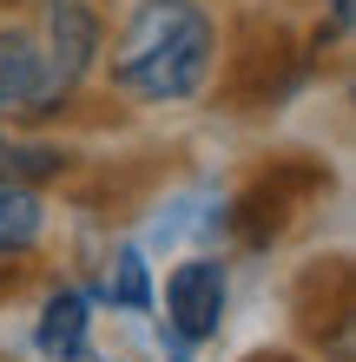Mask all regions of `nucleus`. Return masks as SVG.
I'll return each instance as SVG.
<instances>
[{
	"mask_svg": "<svg viewBox=\"0 0 356 362\" xmlns=\"http://www.w3.org/2000/svg\"><path fill=\"white\" fill-rule=\"evenodd\" d=\"M106 66L125 99L185 105L218 73V20L205 13V0H139Z\"/></svg>",
	"mask_w": 356,
	"mask_h": 362,
	"instance_id": "1",
	"label": "nucleus"
},
{
	"mask_svg": "<svg viewBox=\"0 0 356 362\" xmlns=\"http://www.w3.org/2000/svg\"><path fill=\"white\" fill-rule=\"evenodd\" d=\"M67 99H73V86L53 73V59H47L33 27H7L0 33V119L33 125V119H53Z\"/></svg>",
	"mask_w": 356,
	"mask_h": 362,
	"instance_id": "2",
	"label": "nucleus"
},
{
	"mask_svg": "<svg viewBox=\"0 0 356 362\" xmlns=\"http://www.w3.org/2000/svg\"><path fill=\"white\" fill-rule=\"evenodd\" d=\"M224 303H231V270L218 257H185L165 276V329L185 343H212L224 329Z\"/></svg>",
	"mask_w": 356,
	"mask_h": 362,
	"instance_id": "3",
	"label": "nucleus"
},
{
	"mask_svg": "<svg viewBox=\"0 0 356 362\" xmlns=\"http://www.w3.org/2000/svg\"><path fill=\"white\" fill-rule=\"evenodd\" d=\"M33 33H40V47H47L53 73L67 79V86H79V79L93 73V59H99V13L86 7V0H47Z\"/></svg>",
	"mask_w": 356,
	"mask_h": 362,
	"instance_id": "4",
	"label": "nucleus"
},
{
	"mask_svg": "<svg viewBox=\"0 0 356 362\" xmlns=\"http://www.w3.org/2000/svg\"><path fill=\"white\" fill-rule=\"evenodd\" d=\"M86 329H93V296L86 290H53L40 303V356L47 362H86Z\"/></svg>",
	"mask_w": 356,
	"mask_h": 362,
	"instance_id": "5",
	"label": "nucleus"
},
{
	"mask_svg": "<svg viewBox=\"0 0 356 362\" xmlns=\"http://www.w3.org/2000/svg\"><path fill=\"white\" fill-rule=\"evenodd\" d=\"M47 230V198L40 185H0V264L7 257H27Z\"/></svg>",
	"mask_w": 356,
	"mask_h": 362,
	"instance_id": "6",
	"label": "nucleus"
},
{
	"mask_svg": "<svg viewBox=\"0 0 356 362\" xmlns=\"http://www.w3.org/2000/svg\"><path fill=\"white\" fill-rule=\"evenodd\" d=\"M113 310H152V264H145L139 244H119L106 257V284H99Z\"/></svg>",
	"mask_w": 356,
	"mask_h": 362,
	"instance_id": "7",
	"label": "nucleus"
},
{
	"mask_svg": "<svg viewBox=\"0 0 356 362\" xmlns=\"http://www.w3.org/2000/svg\"><path fill=\"white\" fill-rule=\"evenodd\" d=\"M53 172H67V152H59V145L0 132V185H40V178H53Z\"/></svg>",
	"mask_w": 356,
	"mask_h": 362,
	"instance_id": "8",
	"label": "nucleus"
},
{
	"mask_svg": "<svg viewBox=\"0 0 356 362\" xmlns=\"http://www.w3.org/2000/svg\"><path fill=\"white\" fill-rule=\"evenodd\" d=\"M323 7H330V33H350V13H356V0H323Z\"/></svg>",
	"mask_w": 356,
	"mask_h": 362,
	"instance_id": "9",
	"label": "nucleus"
},
{
	"mask_svg": "<svg viewBox=\"0 0 356 362\" xmlns=\"http://www.w3.org/2000/svg\"><path fill=\"white\" fill-rule=\"evenodd\" d=\"M106 362H113V356H106Z\"/></svg>",
	"mask_w": 356,
	"mask_h": 362,
	"instance_id": "10",
	"label": "nucleus"
},
{
	"mask_svg": "<svg viewBox=\"0 0 356 362\" xmlns=\"http://www.w3.org/2000/svg\"><path fill=\"white\" fill-rule=\"evenodd\" d=\"M277 362H284V356H277Z\"/></svg>",
	"mask_w": 356,
	"mask_h": 362,
	"instance_id": "11",
	"label": "nucleus"
}]
</instances>
